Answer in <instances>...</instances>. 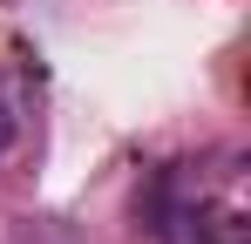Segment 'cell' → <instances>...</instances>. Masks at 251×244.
Wrapping results in <instances>:
<instances>
[{
	"mask_svg": "<svg viewBox=\"0 0 251 244\" xmlns=\"http://www.w3.org/2000/svg\"><path fill=\"white\" fill-rule=\"evenodd\" d=\"M14 129H21V116H14V95H0V149L14 143Z\"/></svg>",
	"mask_w": 251,
	"mask_h": 244,
	"instance_id": "cell-1",
	"label": "cell"
}]
</instances>
